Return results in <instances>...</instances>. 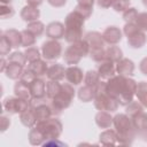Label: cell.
Listing matches in <instances>:
<instances>
[{"label": "cell", "mask_w": 147, "mask_h": 147, "mask_svg": "<svg viewBox=\"0 0 147 147\" xmlns=\"http://www.w3.org/2000/svg\"><path fill=\"white\" fill-rule=\"evenodd\" d=\"M22 33V45L24 46H31L34 44V34L32 32H30L29 30H25Z\"/></svg>", "instance_id": "cell-17"}, {"label": "cell", "mask_w": 147, "mask_h": 147, "mask_svg": "<svg viewBox=\"0 0 147 147\" xmlns=\"http://www.w3.org/2000/svg\"><path fill=\"white\" fill-rule=\"evenodd\" d=\"M94 96V90L92 86H85L83 88L79 90V98L83 101H90L92 98Z\"/></svg>", "instance_id": "cell-14"}, {"label": "cell", "mask_w": 147, "mask_h": 147, "mask_svg": "<svg viewBox=\"0 0 147 147\" xmlns=\"http://www.w3.org/2000/svg\"><path fill=\"white\" fill-rule=\"evenodd\" d=\"M42 54L47 60H56L61 54V44L55 40H48L44 42Z\"/></svg>", "instance_id": "cell-1"}, {"label": "cell", "mask_w": 147, "mask_h": 147, "mask_svg": "<svg viewBox=\"0 0 147 147\" xmlns=\"http://www.w3.org/2000/svg\"><path fill=\"white\" fill-rule=\"evenodd\" d=\"M10 1H11V0H1V2H2L3 5H5V3H8V2H10Z\"/></svg>", "instance_id": "cell-31"}, {"label": "cell", "mask_w": 147, "mask_h": 147, "mask_svg": "<svg viewBox=\"0 0 147 147\" xmlns=\"http://www.w3.org/2000/svg\"><path fill=\"white\" fill-rule=\"evenodd\" d=\"M21 16L25 21H34L39 17V10L33 6H29V7L23 8Z\"/></svg>", "instance_id": "cell-8"}, {"label": "cell", "mask_w": 147, "mask_h": 147, "mask_svg": "<svg viewBox=\"0 0 147 147\" xmlns=\"http://www.w3.org/2000/svg\"><path fill=\"white\" fill-rule=\"evenodd\" d=\"M29 69L37 76L39 75H44L46 72V63L40 61V60H37V61H33V62H30V67Z\"/></svg>", "instance_id": "cell-12"}, {"label": "cell", "mask_w": 147, "mask_h": 147, "mask_svg": "<svg viewBox=\"0 0 147 147\" xmlns=\"http://www.w3.org/2000/svg\"><path fill=\"white\" fill-rule=\"evenodd\" d=\"M5 36L9 40V42L13 45V47H17L20 44H22V33L17 32L16 30H8L5 32Z\"/></svg>", "instance_id": "cell-11"}, {"label": "cell", "mask_w": 147, "mask_h": 147, "mask_svg": "<svg viewBox=\"0 0 147 147\" xmlns=\"http://www.w3.org/2000/svg\"><path fill=\"white\" fill-rule=\"evenodd\" d=\"M65 77L71 84L77 85L83 79V71L77 67H70L65 70Z\"/></svg>", "instance_id": "cell-2"}, {"label": "cell", "mask_w": 147, "mask_h": 147, "mask_svg": "<svg viewBox=\"0 0 147 147\" xmlns=\"http://www.w3.org/2000/svg\"><path fill=\"white\" fill-rule=\"evenodd\" d=\"M25 57H26V60L29 62H33V61L39 60V52H38V49H36L33 47L32 48H29L25 52Z\"/></svg>", "instance_id": "cell-19"}, {"label": "cell", "mask_w": 147, "mask_h": 147, "mask_svg": "<svg viewBox=\"0 0 147 147\" xmlns=\"http://www.w3.org/2000/svg\"><path fill=\"white\" fill-rule=\"evenodd\" d=\"M137 25L142 30H147V13H142L137 16Z\"/></svg>", "instance_id": "cell-22"}, {"label": "cell", "mask_w": 147, "mask_h": 147, "mask_svg": "<svg viewBox=\"0 0 147 147\" xmlns=\"http://www.w3.org/2000/svg\"><path fill=\"white\" fill-rule=\"evenodd\" d=\"M46 33L51 38H61L64 34V28H63V25L61 23L54 22V23H51L47 26Z\"/></svg>", "instance_id": "cell-5"}, {"label": "cell", "mask_w": 147, "mask_h": 147, "mask_svg": "<svg viewBox=\"0 0 147 147\" xmlns=\"http://www.w3.org/2000/svg\"><path fill=\"white\" fill-rule=\"evenodd\" d=\"M106 57H108L113 61H118L122 57V51L118 47H115V46L110 47L106 53Z\"/></svg>", "instance_id": "cell-15"}, {"label": "cell", "mask_w": 147, "mask_h": 147, "mask_svg": "<svg viewBox=\"0 0 147 147\" xmlns=\"http://www.w3.org/2000/svg\"><path fill=\"white\" fill-rule=\"evenodd\" d=\"M48 2L55 7H61L65 3V0H48Z\"/></svg>", "instance_id": "cell-27"}, {"label": "cell", "mask_w": 147, "mask_h": 147, "mask_svg": "<svg viewBox=\"0 0 147 147\" xmlns=\"http://www.w3.org/2000/svg\"><path fill=\"white\" fill-rule=\"evenodd\" d=\"M137 95L139 98V100L147 106V83L141 82L138 86H137Z\"/></svg>", "instance_id": "cell-13"}, {"label": "cell", "mask_w": 147, "mask_h": 147, "mask_svg": "<svg viewBox=\"0 0 147 147\" xmlns=\"http://www.w3.org/2000/svg\"><path fill=\"white\" fill-rule=\"evenodd\" d=\"M137 16H138V14H137L136 9H133V8H130V9H127V10L124 13V18H125L126 21H129V22H132L133 20H136Z\"/></svg>", "instance_id": "cell-24"}, {"label": "cell", "mask_w": 147, "mask_h": 147, "mask_svg": "<svg viewBox=\"0 0 147 147\" xmlns=\"http://www.w3.org/2000/svg\"><path fill=\"white\" fill-rule=\"evenodd\" d=\"M13 14H14V10H13L11 7H9V6H5V5L1 7V16H2L3 18L9 17V16H13Z\"/></svg>", "instance_id": "cell-25"}, {"label": "cell", "mask_w": 147, "mask_h": 147, "mask_svg": "<svg viewBox=\"0 0 147 147\" xmlns=\"http://www.w3.org/2000/svg\"><path fill=\"white\" fill-rule=\"evenodd\" d=\"M115 72V68H114V64L111 61H107L105 63H102L100 65V69H99V75L103 78H110L113 77Z\"/></svg>", "instance_id": "cell-9"}, {"label": "cell", "mask_w": 147, "mask_h": 147, "mask_svg": "<svg viewBox=\"0 0 147 147\" xmlns=\"http://www.w3.org/2000/svg\"><path fill=\"white\" fill-rule=\"evenodd\" d=\"M140 70H141L145 75H147V57L141 61V63H140Z\"/></svg>", "instance_id": "cell-28"}, {"label": "cell", "mask_w": 147, "mask_h": 147, "mask_svg": "<svg viewBox=\"0 0 147 147\" xmlns=\"http://www.w3.org/2000/svg\"><path fill=\"white\" fill-rule=\"evenodd\" d=\"M78 2L80 6H84V7L92 8V6H93V0H78Z\"/></svg>", "instance_id": "cell-26"}, {"label": "cell", "mask_w": 147, "mask_h": 147, "mask_svg": "<svg viewBox=\"0 0 147 147\" xmlns=\"http://www.w3.org/2000/svg\"><path fill=\"white\" fill-rule=\"evenodd\" d=\"M25 60H26L25 55H23V54L20 53V52L13 53V54L10 55V57H9V61H10V62H16V63H20V64H22V65H23V63L25 62Z\"/></svg>", "instance_id": "cell-21"}, {"label": "cell", "mask_w": 147, "mask_h": 147, "mask_svg": "<svg viewBox=\"0 0 147 147\" xmlns=\"http://www.w3.org/2000/svg\"><path fill=\"white\" fill-rule=\"evenodd\" d=\"M47 76L53 80H60L64 77V68L60 64H53L47 70Z\"/></svg>", "instance_id": "cell-6"}, {"label": "cell", "mask_w": 147, "mask_h": 147, "mask_svg": "<svg viewBox=\"0 0 147 147\" xmlns=\"http://www.w3.org/2000/svg\"><path fill=\"white\" fill-rule=\"evenodd\" d=\"M129 2H130L129 0H114V2H113V7H114L115 10H117V11H122V10H124V9L127 8Z\"/></svg>", "instance_id": "cell-20"}, {"label": "cell", "mask_w": 147, "mask_h": 147, "mask_svg": "<svg viewBox=\"0 0 147 147\" xmlns=\"http://www.w3.org/2000/svg\"><path fill=\"white\" fill-rule=\"evenodd\" d=\"M99 74H96L95 71H88L87 75H86V78H85V83L88 85V86H92L94 87L98 83H99Z\"/></svg>", "instance_id": "cell-18"}, {"label": "cell", "mask_w": 147, "mask_h": 147, "mask_svg": "<svg viewBox=\"0 0 147 147\" xmlns=\"http://www.w3.org/2000/svg\"><path fill=\"white\" fill-rule=\"evenodd\" d=\"M28 30L32 32L34 36H39L44 31V24L41 22H32L28 25Z\"/></svg>", "instance_id": "cell-16"}, {"label": "cell", "mask_w": 147, "mask_h": 147, "mask_svg": "<svg viewBox=\"0 0 147 147\" xmlns=\"http://www.w3.org/2000/svg\"><path fill=\"white\" fill-rule=\"evenodd\" d=\"M114 0H99V5L102 7H109L110 5H113Z\"/></svg>", "instance_id": "cell-29"}, {"label": "cell", "mask_w": 147, "mask_h": 147, "mask_svg": "<svg viewBox=\"0 0 147 147\" xmlns=\"http://www.w3.org/2000/svg\"><path fill=\"white\" fill-rule=\"evenodd\" d=\"M144 3H145V5L147 6V0H144Z\"/></svg>", "instance_id": "cell-32"}, {"label": "cell", "mask_w": 147, "mask_h": 147, "mask_svg": "<svg viewBox=\"0 0 147 147\" xmlns=\"http://www.w3.org/2000/svg\"><path fill=\"white\" fill-rule=\"evenodd\" d=\"M28 2H29L30 6L36 7V6H39V5L42 2V0H28Z\"/></svg>", "instance_id": "cell-30"}, {"label": "cell", "mask_w": 147, "mask_h": 147, "mask_svg": "<svg viewBox=\"0 0 147 147\" xmlns=\"http://www.w3.org/2000/svg\"><path fill=\"white\" fill-rule=\"evenodd\" d=\"M103 38L109 44H116L122 38L121 37V31L115 26H110L103 32Z\"/></svg>", "instance_id": "cell-4"}, {"label": "cell", "mask_w": 147, "mask_h": 147, "mask_svg": "<svg viewBox=\"0 0 147 147\" xmlns=\"http://www.w3.org/2000/svg\"><path fill=\"white\" fill-rule=\"evenodd\" d=\"M30 90H31V94L33 98H42L44 93H45V83L41 79H33L30 83Z\"/></svg>", "instance_id": "cell-3"}, {"label": "cell", "mask_w": 147, "mask_h": 147, "mask_svg": "<svg viewBox=\"0 0 147 147\" xmlns=\"http://www.w3.org/2000/svg\"><path fill=\"white\" fill-rule=\"evenodd\" d=\"M6 74L9 78L11 79H16L22 75V64L16 63V62H10L7 65L6 69Z\"/></svg>", "instance_id": "cell-7"}, {"label": "cell", "mask_w": 147, "mask_h": 147, "mask_svg": "<svg viewBox=\"0 0 147 147\" xmlns=\"http://www.w3.org/2000/svg\"><path fill=\"white\" fill-rule=\"evenodd\" d=\"M133 68L134 67H133L132 61H130L127 59H124V60L119 61L118 62V65H117V70L122 75H132Z\"/></svg>", "instance_id": "cell-10"}, {"label": "cell", "mask_w": 147, "mask_h": 147, "mask_svg": "<svg viewBox=\"0 0 147 147\" xmlns=\"http://www.w3.org/2000/svg\"><path fill=\"white\" fill-rule=\"evenodd\" d=\"M10 47H11V44L9 42V40L7 39V37L6 36H2V39H1V54L2 55L7 54L9 52V49H10Z\"/></svg>", "instance_id": "cell-23"}]
</instances>
